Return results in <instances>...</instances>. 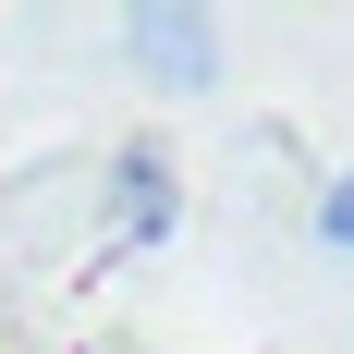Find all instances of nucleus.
<instances>
[{
	"label": "nucleus",
	"instance_id": "f257e3e1",
	"mask_svg": "<svg viewBox=\"0 0 354 354\" xmlns=\"http://www.w3.org/2000/svg\"><path fill=\"white\" fill-rule=\"evenodd\" d=\"M122 37H135V73H147V86H208V73H220V25H208V12H135Z\"/></svg>",
	"mask_w": 354,
	"mask_h": 354
},
{
	"label": "nucleus",
	"instance_id": "f03ea898",
	"mask_svg": "<svg viewBox=\"0 0 354 354\" xmlns=\"http://www.w3.org/2000/svg\"><path fill=\"white\" fill-rule=\"evenodd\" d=\"M159 208H171V183H159V159L135 147V159H122V232L147 245V232H159Z\"/></svg>",
	"mask_w": 354,
	"mask_h": 354
},
{
	"label": "nucleus",
	"instance_id": "7ed1b4c3",
	"mask_svg": "<svg viewBox=\"0 0 354 354\" xmlns=\"http://www.w3.org/2000/svg\"><path fill=\"white\" fill-rule=\"evenodd\" d=\"M318 232H330V245H354V171L330 183V208H318Z\"/></svg>",
	"mask_w": 354,
	"mask_h": 354
}]
</instances>
